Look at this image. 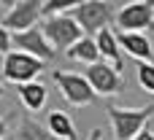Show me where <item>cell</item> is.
<instances>
[{
	"label": "cell",
	"mask_w": 154,
	"mask_h": 140,
	"mask_svg": "<svg viewBox=\"0 0 154 140\" xmlns=\"http://www.w3.org/2000/svg\"><path fill=\"white\" fill-rule=\"evenodd\" d=\"M106 116L111 121L114 130V140H135L154 116V105H143V108H119V105H108Z\"/></svg>",
	"instance_id": "cell-1"
},
{
	"label": "cell",
	"mask_w": 154,
	"mask_h": 140,
	"mask_svg": "<svg viewBox=\"0 0 154 140\" xmlns=\"http://www.w3.org/2000/svg\"><path fill=\"white\" fill-rule=\"evenodd\" d=\"M70 16L79 22V27L84 30V35L87 32H95L97 35V32L108 30V22H116L114 3H106V0H81L73 8Z\"/></svg>",
	"instance_id": "cell-2"
},
{
	"label": "cell",
	"mask_w": 154,
	"mask_h": 140,
	"mask_svg": "<svg viewBox=\"0 0 154 140\" xmlns=\"http://www.w3.org/2000/svg\"><path fill=\"white\" fill-rule=\"evenodd\" d=\"M43 65H46V62H41V59L24 54V51H8V54L3 57V76H5L11 84L24 86V84H32V81L43 73Z\"/></svg>",
	"instance_id": "cell-3"
},
{
	"label": "cell",
	"mask_w": 154,
	"mask_h": 140,
	"mask_svg": "<svg viewBox=\"0 0 154 140\" xmlns=\"http://www.w3.org/2000/svg\"><path fill=\"white\" fill-rule=\"evenodd\" d=\"M41 16H43V3L41 0H14V5L0 19V27H5L11 35L14 32H24V30L38 27Z\"/></svg>",
	"instance_id": "cell-4"
},
{
	"label": "cell",
	"mask_w": 154,
	"mask_h": 140,
	"mask_svg": "<svg viewBox=\"0 0 154 140\" xmlns=\"http://www.w3.org/2000/svg\"><path fill=\"white\" fill-rule=\"evenodd\" d=\"M43 35H46V40L51 43V49H70V46H76L81 38H84V30L79 27V22L70 16V13H65V16H51V19H46V24H43Z\"/></svg>",
	"instance_id": "cell-5"
},
{
	"label": "cell",
	"mask_w": 154,
	"mask_h": 140,
	"mask_svg": "<svg viewBox=\"0 0 154 140\" xmlns=\"http://www.w3.org/2000/svg\"><path fill=\"white\" fill-rule=\"evenodd\" d=\"M54 81H57V86H60V92H62V97L73 105V108H87V105H92L95 103V89L89 86V81H87V76H79V73H62V70H57L54 73Z\"/></svg>",
	"instance_id": "cell-6"
},
{
	"label": "cell",
	"mask_w": 154,
	"mask_h": 140,
	"mask_svg": "<svg viewBox=\"0 0 154 140\" xmlns=\"http://www.w3.org/2000/svg\"><path fill=\"white\" fill-rule=\"evenodd\" d=\"M152 24H154V3H149V0L127 3L116 11L119 32H146Z\"/></svg>",
	"instance_id": "cell-7"
},
{
	"label": "cell",
	"mask_w": 154,
	"mask_h": 140,
	"mask_svg": "<svg viewBox=\"0 0 154 140\" xmlns=\"http://www.w3.org/2000/svg\"><path fill=\"white\" fill-rule=\"evenodd\" d=\"M87 81H89V86L95 89V94H103V97H111V94H119L122 92V70L119 67H114V65H108V62H97V65H89L87 67Z\"/></svg>",
	"instance_id": "cell-8"
},
{
	"label": "cell",
	"mask_w": 154,
	"mask_h": 140,
	"mask_svg": "<svg viewBox=\"0 0 154 140\" xmlns=\"http://www.w3.org/2000/svg\"><path fill=\"white\" fill-rule=\"evenodd\" d=\"M11 46H16L19 51L41 59V62H49L54 57V49L51 43L46 40L43 35V27H32V30H24V32H14L11 35Z\"/></svg>",
	"instance_id": "cell-9"
},
{
	"label": "cell",
	"mask_w": 154,
	"mask_h": 140,
	"mask_svg": "<svg viewBox=\"0 0 154 140\" xmlns=\"http://www.w3.org/2000/svg\"><path fill=\"white\" fill-rule=\"evenodd\" d=\"M116 38H119V49L127 51L135 62H152L154 59L152 40L143 32H116Z\"/></svg>",
	"instance_id": "cell-10"
},
{
	"label": "cell",
	"mask_w": 154,
	"mask_h": 140,
	"mask_svg": "<svg viewBox=\"0 0 154 140\" xmlns=\"http://www.w3.org/2000/svg\"><path fill=\"white\" fill-rule=\"evenodd\" d=\"M95 43H97L100 57H103L108 65H114V67L122 70V49H119V38H116V32L108 27V30H103V32L95 35Z\"/></svg>",
	"instance_id": "cell-11"
},
{
	"label": "cell",
	"mask_w": 154,
	"mask_h": 140,
	"mask_svg": "<svg viewBox=\"0 0 154 140\" xmlns=\"http://www.w3.org/2000/svg\"><path fill=\"white\" fill-rule=\"evenodd\" d=\"M46 127L57 140H76V124L65 111H49Z\"/></svg>",
	"instance_id": "cell-12"
},
{
	"label": "cell",
	"mask_w": 154,
	"mask_h": 140,
	"mask_svg": "<svg viewBox=\"0 0 154 140\" xmlns=\"http://www.w3.org/2000/svg\"><path fill=\"white\" fill-rule=\"evenodd\" d=\"M68 59H76V62H84L87 67L89 65H97L103 57H100V51H97V43H95V38H89V35H84L76 46H70L68 51Z\"/></svg>",
	"instance_id": "cell-13"
},
{
	"label": "cell",
	"mask_w": 154,
	"mask_h": 140,
	"mask_svg": "<svg viewBox=\"0 0 154 140\" xmlns=\"http://www.w3.org/2000/svg\"><path fill=\"white\" fill-rule=\"evenodd\" d=\"M46 97H49V92H46V86L41 81H32V84L19 86V100H22V105L27 111H41L46 105Z\"/></svg>",
	"instance_id": "cell-14"
},
{
	"label": "cell",
	"mask_w": 154,
	"mask_h": 140,
	"mask_svg": "<svg viewBox=\"0 0 154 140\" xmlns=\"http://www.w3.org/2000/svg\"><path fill=\"white\" fill-rule=\"evenodd\" d=\"M16 140H57V138L49 132V127L38 124V121H35V119H30V116H24V119L19 121Z\"/></svg>",
	"instance_id": "cell-15"
},
{
	"label": "cell",
	"mask_w": 154,
	"mask_h": 140,
	"mask_svg": "<svg viewBox=\"0 0 154 140\" xmlns=\"http://www.w3.org/2000/svg\"><path fill=\"white\" fill-rule=\"evenodd\" d=\"M79 3H81V0H46V3H43V16L51 19V16L73 13V8H76Z\"/></svg>",
	"instance_id": "cell-16"
},
{
	"label": "cell",
	"mask_w": 154,
	"mask_h": 140,
	"mask_svg": "<svg viewBox=\"0 0 154 140\" xmlns=\"http://www.w3.org/2000/svg\"><path fill=\"white\" fill-rule=\"evenodd\" d=\"M135 76H138V84L143 92L154 94V62H135Z\"/></svg>",
	"instance_id": "cell-17"
},
{
	"label": "cell",
	"mask_w": 154,
	"mask_h": 140,
	"mask_svg": "<svg viewBox=\"0 0 154 140\" xmlns=\"http://www.w3.org/2000/svg\"><path fill=\"white\" fill-rule=\"evenodd\" d=\"M8 46H11V32L0 27V54H8Z\"/></svg>",
	"instance_id": "cell-18"
},
{
	"label": "cell",
	"mask_w": 154,
	"mask_h": 140,
	"mask_svg": "<svg viewBox=\"0 0 154 140\" xmlns=\"http://www.w3.org/2000/svg\"><path fill=\"white\" fill-rule=\"evenodd\" d=\"M87 140H103V130H97V127H95V130L89 132V138H87Z\"/></svg>",
	"instance_id": "cell-19"
},
{
	"label": "cell",
	"mask_w": 154,
	"mask_h": 140,
	"mask_svg": "<svg viewBox=\"0 0 154 140\" xmlns=\"http://www.w3.org/2000/svg\"><path fill=\"white\" fill-rule=\"evenodd\" d=\"M135 140H154V132H152V130H143V132H141Z\"/></svg>",
	"instance_id": "cell-20"
},
{
	"label": "cell",
	"mask_w": 154,
	"mask_h": 140,
	"mask_svg": "<svg viewBox=\"0 0 154 140\" xmlns=\"http://www.w3.org/2000/svg\"><path fill=\"white\" fill-rule=\"evenodd\" d=\"M5 135H8V127H5V121H3V119H0V140L5 138Z\"/></svg>",
	"instance_id": "cell-21"
},
{
	"label": "cell",
	"mask_w": 154,
	"mask_h": 140,
	"mask_svg": "<svg viewBox=\"0 0 154 140\" xmlns=\"http://www.w3.org/2000/svg\"><path fill=\"white\" fill-rule=\"evenodd\" d=\"M0 97H3V84H0Z\"/></svg>",
	"instance_id": "cell-22"
}]
</instances>
